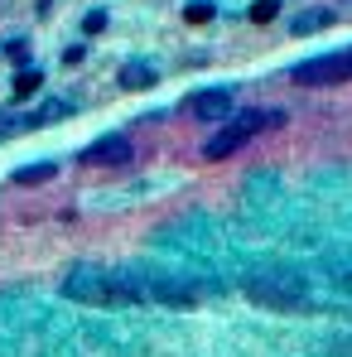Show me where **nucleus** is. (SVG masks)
<instances>
[{"label":"nucleus","mask_w":352,"mask_h":357,"mask_svg":"<svg viewBox=\"0 0 352 357\" xmlns=\"http://www.w3.org/2000/svg\"><path fill=\"white\" fill-rule=\"evenodd\" d=\"M63 299H72V304H145L150 299V280H145V271L72 266L63 275Z\"/></svg>","instance_id":"obj_1"},{"label":"nucleus","mask_w":352,"mask_h":357,"mask_svg":"<svg viewBox=\"0 0 352 357\" xmlns=\"http://www.w3.org/2000/svg\"><path fill=\"white\" fill-rule=\"evenodd\" d=\"M246 299L251 304H261V309H275V314H285V309H299L304 299H309V280L290 271V266H261V271H251L246 275Z\"/></svg>","instance_id":"obj_2"},{"label":"nucleus","mask_w":352,"mask_h":357,"mask_svg":"<svg viewBox=\"0 0 352 357\" xmlns=\"http://www.w3.org/2000/svg\"><path fill=\"white\" fill-rule=\"evenodd\" d=\"M280 112H246V116H236V121H227L217 135H208L203 140V160H227V155H236L251 135H261L266 126H280Z\"/></svg>","instance_id":"obj_3"},{"label":"nucleus","mask_w":352,"mask_h":357,"mask_svg":"<svg viewBox=\"0 0 352 357\" xmlns=\"http://www.w3.org/2000/svg\"><path fill=\"white\" fill-rule=\"evenodd\" d=\"M299 87H333V82H352V54H319V59L294 68Z\"/></svg>","instance_id":"obj_4"},{"label":"nucleus","mask_w":352,"mask_h":357,"mask_svg":"<svg viewBox=\"0 0 352 357\" xmlns=\"http://www.w3.org/2000/svg\"><path fill=\"white\" fill-rule=\"evenodd\" d=\"M125 160H135L125 135H102V140H92L82 150V165H125Z\"/></svg>","instance_id":"obj_5"},{"label":"nucleus","mask_w":352,"mask_h":357,"mask_svg":"<svg viewBox=\"0 0 352 357\" xmlns=\"http://www.w3.org/2000/svg\"><path fill=\"white\" fill-rule=\"evenodd\" d=\"M227 112H232V92H222V87L193 92V97H188V116L193 121H222Z\"/></svg>","instance_id":"obj_6"},{"label":"nucleus","mask_w":352,"mask_h":357,"mask_svg":"<svg viewBox=\"0 0 352 357\" xmlns=\"http://www.w3.org/2000/svg\"><path fill=\"white\" fill-rule=\"evenodd\" d=\"M150 280V299H160V304H193V290L183 285V280H174V275H160V271H150L145 275Z\"/></svg>","instance_id":"obj_7"},{"label":"nucleus","mask_w":352,"mask_h":357,"mask_svg":"<svg viewBox=\"0 0 352 357\" xmlns=\"http://www.w3.org/2000/svg\"><path fill=\"white\" fill-rule=\"evenodd\" d=\"M323 271H328V280H333V285L352 290V241H348V246L323 251Z\"/></svg>","instance_id":"obj_8"},{"label":"nucleus","mask_w":352,"mask_h":357,"mask_svg":"<svg viewBox=\"0 0 352 357\" xmlns=\"http://www.w3.org/2000/svg\"><path fill=\"white\" fill-rule=\"evenodd\" d=\"M150 82H155V68H145V63L121 68V87H150Z\"/></svg>","instance_id":"obj_9"},{"label":"nucleus","mask_w":352,"mask_h":357,"mask_svg":"<svg viewBox=\"0 0 352 357\" xmlns=\"http://www.w3.org/2000/svg\"><path fill=\"white\" fill-rule=\"evenodd\" d=\"M328 20H333L328 10H309V15H299V20H294V34H314V29H323Z\"/></svg>","instance_id":"obj_10"},{"label":"nucleus","mask_w":352,"mask_h":357,"mask_svg":"<svg viewBox=\"0 0 352 357\" xmlns=\"http://www.w3.org/2000/svg\"><path fill=\"white\" fill-rule=\"evenodd\" d=\"M59 174V165H29V169H20L15 174V183H44V178Z\"/></svg>","instance_id":"obj_11"},{"label":"nucleus","mask_w":352,"mask_h":357,"mask_svg":"<svg viewBox=\"0 0 352 357\" xmlns=\"http://www.w3.org/2000/svg\"><path fill=\"white\" fill-rule=\"evenodd\" d=\"M34 87H39V73H20L15 77V97H29Z\"/></svg>","instance_id":"obj_12"},{"label":"nucleus","mask_w":352,"mask_h":357,"mask_svg":"<svg viewBox=\"0 0 352 357\" xmlns=\"http://www.w3.org/2000/svg\"><path fill=\"white\" fill-rule=\"evenodd\" d=\"M275 10H280L275 0H261V5H251V20H275Z\"/></svg>","instance_id":"obj_13"},{"label":"nucleus","mask_w":352,"mask_h":357,"mask_svg":"<svg viewBox=\"0 0 352 357\" xmlns=\"http://www.w3.org/2000/svg\"><path fill=\"white\" fill-rule=\"evenodd\" d=\"M82 29H87V34H97V29H107V15H102V10H92V15L82 20Z\"/></svg>","instance_id":"obj_14"}]
</instances>
